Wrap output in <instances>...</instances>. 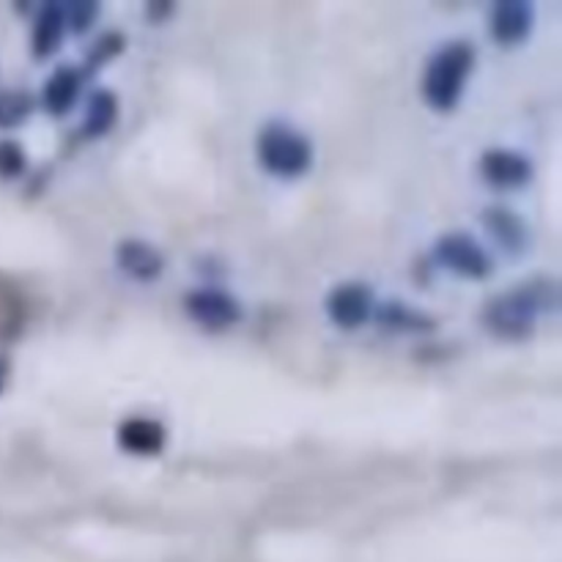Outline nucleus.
Segmentation results:
<instances>
[{
    "mask_svg": "<svg viewBox=\"0 0 562 562\" xmlns=\"http://www.w3.org/2000/svg\"><path fill=\"white\" fill-rule=\"evenodd\" d=\"M477 170H481V179L486 181L492 190L503 192L521 190V187L530 184L532 176H536L530 157L521 151H514V148H488V151H483Z\"/></svg>",
    "mask_w": 562,
    "mask_h": 562,
    "instance_id": "nucleus-8",
    "label": "nucleus"
},
{
    "mask_svg": "<svg viewBox=\"0 0 562 562\" xmlns=\"http://www.w3.org/2000/svg\"><path fill=\"white\" fill-rule=\"evenodd\" d=\"M5 379H9V360H5V357H0V393H3V387H5Z\"/></svg>",
    "mask_w": 562,
    "mask_h": 562,
    "instance_id": "nucleus-21",
    "label": "nucleus"
},
{
    "mask_svg": "<svg viewBox=\"0 0 562 562\" xmlns=\"http://www.w3.org/2000/svg\"><path fill=\"white\" fill-rule=\"evenodd\" d=\"M64 5V22H66V31L71 33H88L99 20V11L102 5L97 0H71V3H60Z\"/></svg>",
    "mask_w": 562,
    "mask_h": 562,
    "instance_id": "nucleus-18",
    "label": "nucleus"
},
{
    "mask_svg": "<svg viewBox=\"0 0 562 562\" xmlns=\"http://www.w3.org/2000/svg\"><path fill=\"white\" fill-rule=\"evenodd\" d=\"M258 165L272 179L296 181L313 168V146L305 132L285 121H269L256 137Z\"/></svg>",
    "mask_w": 562,
    "mask_h": 562,
    "instance_id": "nucleus-3",
    "label": "nucleus"
},
{
    "mask_svg": "<svg viewBox=\"0 0 562 562\" xmlns=\"http://www.w3.org/2000/svg\"><path fill=\"white\" fill-rule=\"evenodd\" d=\"M119 124V97L110 88H97L86 102V119H82V137L86 140H102Z\"/></svg>",
    "mask_w": 562,
    "mask_h": 562,
    "instance_id": "nucleus-15",
    "label": "nucleus"
},
{
    "mask_svg": "<svg viewBox=\"0 0 562 562\" xmlns=\"http://www.w3.org/2000/svg\"><path fill=\"white\" fill-rule=\"evenodd\" d=\"M184 313L192 324L206 333H225L245 318V307L234 294L223 289H195L184 296Z\"/></svg>",
    "mask_w": 562,
    "mask_h": 562,
    "instance_id": "nucleus-5",
    "label": "nucleus"
},
{
    "mask_svg": "<svg viewBox=\"0 0 562 562\" xmlns=\"http://www.w3.org/2000/svg\"><path fill=\"white\" fill-rule=\"evenodd\" d=\"M373 322L379 324V329L393 335H431L437 329V318L431 313L420 311L415 305H406L401 300H390L384 305H376Z\"/></svg>",
    "mask_w": 562,
    "mask_h": 562,
    "instance_id": "nucleus-12",
    "label": "nucleus"
},
{
    "mask_svg": "<svg viewBox=\"0 0 562 562\" xmlns=\"http://www.w3.org/2000/svg\"><path fill=\"white\" fill-rule=\"evenodd\" d=\"M536 27V5L530 0H499L488 11V36L505 49L521 47Z\"/></svg>",
    "mask_w": 562,
    "mask_h": 562,
    "instance_id": "nucleus-7",
    "label": "nucleus"
},
{
    "mask_svg": "<svg viewBox=\"0 0 562 562\" xmlns=\"http://www.w3.org/2000/svg\"><path fill=\"white\" fill-rule=\"evenodd\" d=\"M475 64L477 55L470 42L459 38V42L442 44L426 64V71H423V102L434 113H453L461 104V97H464L467 82H470L472 71H475Z\"/></svg>",
    "mask_w": 562,
    "mask_h": 562,
    "instance_id": "nucleus-2",
    "label": "nucleus"
},
{
    "mask_svg": "<svg viewBox=\"0 0 562 562\" xmlns=\"http://www.w3.org/2000/svg\"><path fill=\"white\" fill-rule=\"evenodd\" d=\"M176 11V3H168V0H151V3H146V20L151 22V25H162V22H168L170 16H173Z\"/></svg>",
    "mask_w": 562,
    "mask_h": 562,
    "instance_id": "nucleus-20",
    "label": "nucleus"
},
{
    "mask_svg": "<svg viewBox=\"0 0 562 562\" xmlns=\"http://www.w3.org/2000/svg\"><path fill=\"white\" fill-rule=\"evenodd\" d=\"M124 49H126V38L121 36V33L110 31V33H104V36H99L97 42L91 44V49H88L86 60H82V66H80L82 80H86V77H93L97 71H102L104 66H108L113 58H119Z\"/></svg>",
    "mask_w": 562,
    "mask_h": 562,
    "instance_id": "nucleus-16",
    "label": "nucleus"
},
{
    "mask_svg": "<svg viewBox=\"0 0 562 562\" xmlns=\"http://www.w3.org/2000/svg\"><path fill=\"white\" fill-rule=\"evenodd\" d=\"M82 88V75L80 66L64 64L47 77L42 88V108L44 113L53 115V119H66V115L75 110L77 99H80Z\"/></svg>",
    "mask_w": 562,
    "mask_h": 562,
    "instance_id": "nucleus-11",
    "label": "nucleus"
},
{
    "mask_svg": "<svg viewBox=\"0 0 562 562\" xmlns=\"http://www.w3.org/2000/svg\"><path fill=\"white\" fill-rule=\"evenodd\" d=\"M27 157L25 148L16 140H0V179L14 181L25 173Z\"/></svg>",
    "mask_w": 562,
    "mask_h": 562,
    "instance_id": "nucleus-19",
    "label": "nucleus"
},
{
    "mask_svg": "<svg viewBox=\"0 0 562 562\" xmlns=\"http://www.w3.org/2000/svg\"><path fill=\"white\" fill-rule=\"evenodd\" d=\"M66 22H64V5L60 3H42L36 11L31 31V55L36 60H47L55 55V49L64 44Z\"/></svg>",
    "mask_w": 562,
    "mask_h": 562,
    "instance_id": "nucleus-14",
    "label": "nucleus"
},
{
    "mask_svg": "<svg viewBox=\"0 0 562 562\" xmlns=\"http://www.w3.org/2000/svg\"><path fill=\"white\" fill-rule=\"evenodd\" d=\"M560 307V283L549 274L530 278L505 289L483 305L481 322L486 333L499 340H527L536 335L538 322Z\"/></svg>",
    "mask_w": 562,
    "mask_h": 562,
    "instance_id": "nucleus-1",
    "label": "nucleus"
},
{
    "mask_svg": "<svg viewBox=\"0 0 562 562\" xmlns=\"http://www.w3.org/2000/svg\"><path fill=\"white\" fill-rule=\"evenodd\" d=\"M115 442L130 456H159L168 445V431L154 417H130L115 431Z\"/></svg>",
    "mask_w": 562,
    "mask_h": 562,
    "instance_id": "nucleus-13",
    "label": "nucleus"
},
{
    "mask_svg": "<svg viewBox=\"0 0 562 562\" xmlns=\"http://www.w3.org/2000/svg\"><path fill=\"white\" fill-rule=\"evenodd\" d=\"M33 102L31 91H22V88H0V130H14L22 126L31 119Z\"/></svg>",
    "mask_w": 562,
    "mask_h": 562,
    "instance_id": "nucleus-17",
    "label": "nucleus"
},
{
    "mask_svg": "<svg viewBox=\"0 0 562 562\" xmlns=\"http://www.w3.org/2000/svg\"><path fill=\"white\" fill-rule=\"evenodd\" d=\"M115 267L135 283H154L165 272V256L146 239H124L115 245Z\"/></svg>",
    "mask_w": 562,
    "mask_h": 562,
    "instance_id": "nucleus-10",
    "label": "nucleus"
},
{
    "mask_svg": "<svg viewBox=\"0 0 562 562\" xmlns=\"http://www.w3.org/2000/svg\"><path fill=\"white\" fill-rule=\"evenodd\" d=\"M373 311H376L373 289L360 283V280L335 285L327 294V302H324V313H327L329 322L338 329H346V333H355V329L373 322Z\"/></svg>",
    "mask_w": 562,
    "mask_h": 562,
    "instance_id": "nucleus-6",
    "label": "nucleus"
},
{
    "mask_svg": "<svg viewBox=\"0 0 562 562\" xmlns=\"http://www.w3.org/2000/svg\"><path fill=\"white\" fill-rule=\"evenodd\" d=\"M431 256L439 267L448 269L456 278L486 280L494 272V261L486 247L464 231H450V234L439 236L431 247Z\"/></svg>",
    "mask_w": 562,
    "mask_h": 562,
    "instance_id": "nucleus-4",
    "label": "nucleus"
},
{
    "mask_svg": "<svg viewBox=\"0 0 562 562\" xmlns=\"http://www.w3.org/2000/svg\"><path fill=\"white\" fill-rule=\"evenodd\" d=\"M481 223L483 231L488 234L492 245L497 247L503 256L508 258H521L527 256L532 245V234H530V225L521 214H516L514 209H505V206H488L486 212L481 214Z\"/></svg>",
    "mask_w": 562,
    "mask_h": 562,
    "instance_id": "nucleus-9",
    "label": "nucleus"
}]
</instances>
